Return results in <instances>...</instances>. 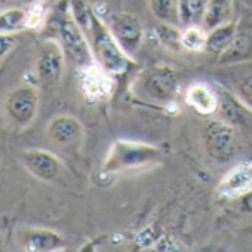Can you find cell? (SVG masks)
<instances>
[{
  "label": "cell",
  "instance_id": "cell-1",
  "mask_svg": "<svg viewBox=\"0 0 252 252\" xmlns=\"http://www.w3.org/2000/svg\"><path fill=\"white\" fill-rule=\"evenodd\" d=\"M46 33L58 42L65 57L80 67H88L92 60V49L86 40L85 30L71 14L68 0L60 2L46 20Z\"/></svg>",
  "mask_w": 252,
  "mask_h": 252
},
{
  "label": "cell",
  "instance_id": "cell-2",
  "mask_svg": "<svg viewBox=\"0 0 252 252\" xmlns=\"http://www.w3.org/2000/svg\"><path fill=\"white\" fill-rule=\"evenodd\" d=\"M163 158L162 149L138 141L117 140L111 144L102 163L104 174H122L158 165Z\"/></svg>",
  "mask_w": 252,
  "mask_h": 252
},
{
  "label": "cell",
  "instance_id": "cell-3",
  "mask_svg": "<svg viewBox=\"0 0 252 252\" xmlns=\"http://www.w3.org/2000/svg\"><path fill=\"white\" fill-rule=\"evenodd\" d=\"M89 33L92 37L91 49L94 60L104 73L123 74L134 65L131 55H128L122 49L107 24L101 21V18L94 11L91 14Z\"/></svg>",
  "mask_w": 252,
  "mask_h": 252
},
{
  "label": "cell",
  "instance_id": "cell-4",
  "mask_svg": "<svg viewBox=\"0 0 252 252\" xmlns=\"http://www.w3.org/2000/svg\"><path fill=\"white\" fill-rule=\"evenodd\" d=\"M203 147L206 155L215 162H230L239 149L236 128L222 119H214L203 129Z\"/></svg>",
  "mask_w": 252,
  "mask_h": 252
},
{
  "label": "cell",
  "instance_id": "cell-5",
  "mask_svg": "<svg viewBox=\"0 0 252 252\" xmlns=\"http://www.w3.org/2000/svg\"><path fill=\"white\" fill-rule=\"evenodd\" d=\"M180 89V76L171 67H153L143 79V92L159 104L171 102Z\"/></svg>",
  "mask_w": 252,
  "mask_h": 252
},
{
  "label": "cell",
  "instance_id": "cell-6",
  "mask_svg": "<svg viewBox=\"0 0 252 252\" xmlns=\"http://www.w3.org/2000/svg\"><path fill=\"white\" fill-rule=\"evenodd\" d=\"M107 27L110 29L111 34L122 46V49L128 55L132 57L140 49L144 32L140 20L135 15L126 12L113 14L107 23Z\"/></svg>",
  "mask_w": 252,
  "mask_h": 252
},
{
  "label": "cell",
  "instance_id": "cell-7",
  "mask_svg": "<svg viewBox=\"0 0 252 252\" xmlns=\"http://www.w3.org/2000/svg\"><path fill=\"white\" fill-rule=\"evenodd\" d=\"M39 110V94L33 86H20L6 98V113L18 125H29Z\"/></svg>",
  "mask_w": 252,
  "mask_h": 252
},
{
  "label": "cell",
  "instance_id": "cell-8",
  "mask_svg": "<svg viewBox=\"0 0 252 252\" xmlns=\"http://www.w3.org/2000/svg\"><path fill=\"white\" fill-rule=\"evenodd\" d=\"M18 160L33 177L42 181L55 180L63 168L61 160L46 150H24L18 155Z\"/></svg>",
  "mask_w": 252,
  "mask_h": 252
},
{
  "label": "cell",
  "instance_id": "cell-9",
  "mask_svg": "<svg viewBox=\"0 0 252 252\" xmlns=\"http://www.w3.org/2000/svg\"><path fill=\"white\" fill-rule=\"evenodd\" d=\"M64 51L58 42L52 40L46 45L37 57L36 70L39 77L46 83H55L61 79L64 71Z\"/></svg>",
  "mask_w": 252,
  "mask_h": 252
},
{
  "label": "cell",
  "instance_id": "cell-10",
  "mask_svg": "<svg viewBox=\"0 0 252 252\" xmlns=\"http://www.w3.org/2000/svg\"><path fill=\"white\" fill-rule=\"evenodd\" d=\"M252 190V163L234 166L220 183L218 193L224 197H239Z\"/></svg>",
  "mask_w": 252,
  "mask_h": 252
},
{
  "label": "cell",
  "instance_id": "cell-11",
  "mask_svg": "<svg viewBox=\"0 0 252 252\" xmlns=\"http://www.w3.org/2000/svg\"><path fill=\"white\" fill-rule=\"evenodd\" d=\"M217 113L221 114L220 119L233 125L234 128H237V126L245 128L248 125H252V108L246 105L243 101H239L228 94H218Z\"/></svg>",
  "mask_w": 252,
  "mask_h": 252
},
{
  "label": "cell",
  "instance_id": "cell-12",
  "mask_svg": "<svg viewBox=\"0 0 252 252\" xmlns=\"http://www.w3.org/2000/svg\"><path fill=\"white\" fill-rule=\"evenodd\" d=\"M83 134L82 123L73 116H57L48 126V135L57 144H71Z\"/></svg>",
  "mask_w": 252,
  "mask_h": 252
},
{
  "label": "cell",
  "instance_id": "cell-13",
  "mask_svg": "<svg viewBox=\"0 0 252 252\" xmlns=\"http://www.w3.org/2000/svg\"><path fill=\"white\" fill-rule=\"evenodd\" d=\"M186 101L190 107L205 116H211L218 110V94L202 82H196L187 89Z\"/></svg>",
  "mask_w": 252,
  "mask_h": 252
},
{
  "label": "cell",
  "instance_id": "cell-14",
  "mask_svg": "<svg viewBox=\"0 0 252 252\" xmlns=\"http://www.w3.org/2000/svg\"><path fill=\"white\" fill-rule=\"evenodd\" d=\"M63 237L49 228H29L23 236L24 249L32 252H49L63 246Z\"/></svg>",
  "mask_w": 252,
  "mask_h": 252
},
{
  "label": "cell",
  "instance_id": "cell-15",
  "mask_svg": "<svg viewBox=\"0 0 252 252\" xmlns=\"http://www.w3.org/2000/svg\"><path fill=\"white\" fill-rule=\"evenodd\" d=\"M237 36V26L236 23H224L212 30L208 32L206 37V48L205 52L211 55H222L234 42Z\"/></svg>",
  "mask_w": 252,
  "mask_h": 252
},
{
  "label": "cell",
  "instance_id": "cell-16",
  "mask_svg": "<svg viewBox=\"0 0 252 252\" xmlns=\"http://www.w3.org/2000/svg\"><path fill=\"white\" fill-rule=\"evenodd\" d=\"M230 11V2L228 0H209L203 18H202V27L209 32L224 23H227Z\"/></svg>",
  "mask_w": 252,
  "mask_h": 252
},
{
  "label": "cell",
  "instance_id": "cell-17",
  "mask_svg": "<svg viewBox=\"0 0 252 252\" xmlns=\"http://www.w3.org/2000/svg\"><path fill=\"white\" fill-rule=\"evenodd\" d=\"M30 11L21 8H12L0 14V33H15L26 27H30Z\"/></svg>",
  "mask_w": 252,
  "mask_h": 252
},
{
  "label": "cell",
  "instance_id": "cell-18",
  "mask_svg": "<svg viewBox=\"0 0 252 252\" xmlns=\"http://www.w3.org/2000/svg\"><path fill=\"white\" fill-rule=\"evenodd\" d=\"M150 8L153 15L162 23L180 26V0H150Z\"/></svg>",
  "mask_w": 252,
  "mask_h": 252
},
{
  "label": "cell",
  "instance_id": "cell-19",
  "mask_svg": "<svg viewBox=\"0 0 252 252\" xmlns=\"http://www.w3.org/2000/svg\"><path fill=\"white\" fill-rule=\"evenodd\" d=\"M208 32L197 24L187 26L181 32V48L191 52H203L206 48Z\"/></svg>",
  "mask_w": 252,
  "mask_h": 252
},
{
  "label": "cell",
  "instance_id": "cell-20",
  "mask_svg": "<svg viewBox=\"0 0 252 252\" xmlns=\"http://www.w3.org/2000/svg\"><path fill=\"white\" fill-rule=\"evenodd\" d=\"M209 0H180L181 24L191 26L202 21Z\"/></svg>",
  "mask_w": 252,
  "mask_h": 252
},
{
  "label": "cell",
  "instance_id": "cell-21",
  "mask_svg": "<svg viewBox=\"0 0 252 252\" xmlns=\"http://www.w3.org/2000/svg\"><path fill=\"white\" fill-rule=\"evenodd\" d=\"M158 36L162 40L163 45L169 46V48H181V32L177 30V26L172 24H160L158 27Z\"/></svg>",
  "mask_w": 252,
  "mask_h": 252
},
{
  "label": "cell",
  "instance_id": "cell-22",
  "mask_svg": "<svg viewBox=\"0 0 252 252\" xmlns=\"http://www.w3.org/2000/svg\"><path fill=\"white\" fill-rule=\"evenodd\" d=\"M249 51H251V42L243 36H236L231 46L221 57H222L224 61L240 60V58H245L249 54Z\"/></svg>",
  "mask_w": 252,
  "mask_h": 252
},
{
  "label": "cell",
  "instance_id": "cell-23",
  "mask_svg": "<svg viewBox=\"0 0 252 252\" xmlns=\"http://www.w3.org/2000/svg\"><path fill=\"white\" fill-rule=\"evenodd\" d=\"M237 94H239L240 99H242L246 105H249V107L252 108V74L248 76V77H245V79L239 83V86H237Z\"/></svg>",
  "mask_w": 252,
  "mask_h": 252
},
{
  "label": "cell",
  "instance_id": "cell-24",
  "mask_svg": "<svg viewBox=\"0 0 252 252\" xmlns=\"http://www.w3.org/2000/svg\"><path fill=\"white\" fill-rule=\"evenodd\" d=\"M17 40L12 34L9 33H0V58H3L6 54H9L12 51V48L15 46Z\"/></svg>",
  "mask_w": 252,
  "mask_h": 252
},
{
  "label": "cell",
  "instance_id": "cell-25",
  "mask_svg": "<svg viewBox=\"0 0 252 252\" xmlns=\"http://www.w3.org/2000/svg\"><path fill=\"white\" fill-rule=\"evenodd\" d=\"M237 199H240V208L245 212H252V190L243 193L242 196H239Z\"/></svg>",
  "mask_w": 252,
  "mask_h": 252
},
{
  "label": "cell",
  "instance_id": "cell-26",
  "mask_svg": "<svg viewBox=\"0 0 252 252\" xmlns=\"http://www.w3.org/2000/svg\"><path fill=\"white\" fill-rule=\"evenodd\" d=\"M30 3H43V2H46V0H29Z\"/></svg>",
  "mask_w": 252,
  "mask_h": 252
},
{
  "label": "cell",
  "instance_id": "cell-27",
  "mask_svg": "<svg viewBox=\"0 0 252 252\" xmlns=\"http://www.w3.org/2000/svg\"><path fill=\"white\" fill-rule=\"evenodd\" d=\"M3 249V237H2V234H0V251Z\"/></svg>",
  "mask_w": 252,
  "mask_h": 252
},
{
  "label": "cell",
  "instance_id": "cell-28",
  "mask_svg": "<svg viewBox=\"0 0 252 252\" xmlns=\"http://www.w3.org/2000/svg\"><path fill=\"white\" fill-rule=\"evenodd\" d=\"M5 2H6V0H0V6H2V5H3Z\"/></svg>",
  "mask_w": 252,
  "mask_h": 252
}]
</instances>
